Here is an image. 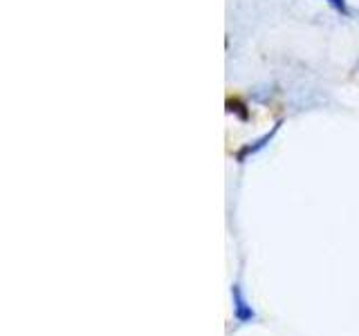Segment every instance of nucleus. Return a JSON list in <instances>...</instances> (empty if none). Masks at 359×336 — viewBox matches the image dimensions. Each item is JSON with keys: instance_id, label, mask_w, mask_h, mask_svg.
I'll return each instance as SVG.
<instances>
[{"instance_id": "nucleus-2", "label": "nucleus", "mask_w": 359, "mask_h": 336, "mask_svg": "<svg viewBox=\"0 0 359 336\" xmlns=\"http://www.w3.org/2000/svg\"><path fill=\"white\" fill-rule=\"evenodd\" d=\"M231 291H233V300H236V318H238V321H254L256 314H254V309L250 305H247V300L243 298L238 285H233Z\"/></svg>"}, {"instance_id": "nucleus-3", "label": "nucleus", "mask_w": 359, "mask_h": 336, "mask_svg": "<svg viewBox=\"0 0 359 336\" xmlns=\"http://www.w3.org/2000/svg\"><path fill=\"white\" fill-rule=\"evenodd\" d=\"M325 3H328L337 14H341V16H351V9H348V3L346 0H325Z\"/></svg>"}, {"instance_id": "nucleus-1", "label": "nucleus", "mask_w": 359, "mask_h": 336, "mask_svg": "<svg viewBox=\"0 0 359 336\" xmlns=\"http://www.w3.org/2000/svg\"><path fill=\"white\" fill-rule=\"evenodd\" d=\"M278 128H280V121H278V123H274V126H272V130H269V132H265L263 137H258V139H256L254 144L245 146V148H243V150L238 153V160L243 162L247 155H254V153H258V150H261V148H265V146H267L269 141L274 139V134L278 132Z\"/></svg>"}]
</instances>
